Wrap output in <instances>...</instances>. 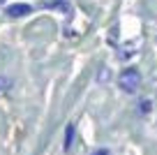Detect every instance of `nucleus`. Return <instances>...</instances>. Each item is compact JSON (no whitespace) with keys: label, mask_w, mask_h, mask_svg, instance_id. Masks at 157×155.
<instances>
[{"label":"nucleus","mask_w":157,"mask_h":155,"mask_svg":"<svg viewBox=\"0 0 157 155\" xmlns=\"http://www.w3.org/2000/svg\"><path fill=\"white\" fill-rule=\"evenodd\" d=\"M139 83H141V74L136 70H125L120 77H118V86L123 88L125 93H136Z\"/></svg>","instance_id":"obj_1"},{"label":"nucleus","mask_w":157,"mask_h":155,"mask_svg":"<svg viewBox=\"0 0 157 155\" xmlns=\"http://www.w3.org/2000/svg\"><path fill=\"white\" fill-rule=\"evenodd\" d=\"M30 12H33V7H30V5H25V2H14V5H10L5 10V14L10 16V19H21V16L30 14Z\"/></svg>","instance_id":"obj_2"},{"label":"nucleus","mask_w":157,"mask_h":155,"mask_svg":"<svg viewBox=\"0 0 157 155\" xmlns=\"http://www.w3.org/2000/svg\"><path fill=\"white\" fill-rule=\"evenodd\" d=\"M74 132H76V125H74V123H69V125H67V130H65V144H63V148H65V150H69V148H72Z\"/></svg>","instance_id":"obj_3"},{"label":"nucleus","mask_w":157,"mask_h":155,"mask_svg":"<svg viewBox=\"0 0 157 155\" xmlns=\"http://www.w3.org/2000/svg\"><path fill=\"white\" fill-rule=\"evenodd\" d=\"M12 86V81L10 79H5V77H0V90H7V88Z\"/></svg>","instance_id":"obj_5"},{"label":"nucleus","mask_w":157,"mask_h":155,"mask_svg":"<svg viewBox=\"0 0 157 155\" xmlns=\"http://www.w3.org/2000/svg\"><path fill=\"white\" fill-rule=\"evenodd\" d=\"M93 155H109V150H106V148H102V150H95Z\"/></svg>","instance_id":"obj_6"},{"label":"nucleus","mask_w":157,"mask_h":155,"mask_svg":"<svg viewBox=\"0 0 157 155\" xmlns=\"http://www.w3.org/2000/svg\"><path fill=\"white\" fill-rule=\"evenodd\" d=\"M139 107H141V113H148V111H150V100H141Z\"/></svg>","instance_id":"obj_4"}]
</instances>
